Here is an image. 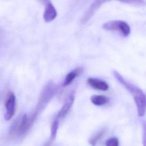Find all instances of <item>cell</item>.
Masks as SVG:
<instances>
[{
    "mask_svg": "<svg viewBox=\"0 0 146 146\" xmlns=\"http://www.w3.org/2000/svg\"><path fill=\"white\" fill-rule=\"evenodd\" d=\"M45 6L46 8L43 13V19L46 22H50L55 19L57 15V12L51 2L47 4Z\"/></svg>",
    "mask_w": 146,
    "mask_h": 146,
    "instance_id": "obj_6",
    "label": "cell"
},
{
    "mask_svg": "<svg viewBox=\"0 0 146 146\" xmlns=\"http://www.w3.org/2000/svg\"><path fill=\"white\" fill-rule=\"evenodd\" d=\"M15 100L16 98L13 92H9L5 102L6 113L5 115V119L7 121L10 120L14 115Z\"/></svg>",
    "mask_w": 146,
    "mask_h": 146,
    "instance_id": "obj_4",
    "label": "cell"
},
{
    "mask_svg": "<svg viewBox=\"0 0 146 146\" xmlns=\"http://www.w3.org/2000/svg\"><path fill=\"white\" fill-rule=\"evenodd\" d=\"M91 102L95 106H100L108 102V98L104 95H94L91 98Z\"/></svg>",
    "mask_w": 146,
    "mask_h": 146,
    "instance_id": "obj_9",
    "label": "cell"
},
{
    "mask_svg": "<svg viewBox=\"0 0 146 146\" xmlns=\"http://www.w3.org/2000/svg\"><path fill=\"white\" fill-rule=\"evenodd\" d=\"M38 2H39L40 3H42L43 5H46L47 4L51 2L50 0H37Z\"/></svg>",
    "mask_w": 146,
    "mask_h": 146,
    "instance_id": "obj_13",
    "label": "cell"
},
{
    "mask_svg": "<svg viewBox=\"0 0 146 146\" xmlns=\"http://www.w3.org/2000/svg\"><path fill=\"white\" fill-rule=\"evenodd\" d=\"M79 72L80 70L79 68H76L68 72L65 78L63 85L64 86H67L71 83L75 79V78L79 75Z\"/></svg>",
    "mask_w": 146,
    "mask_h": 146,
    "instance_id": "obj_8",
    "label": "cell"
},
{
    "mask_svg": "<svg viewBox=\"0 0 146 146\" xmlns=\"http://www.w3.org/2000/svg\"><path fill=\"white\" fill-rule=\"evenodd\" d=\"M56 91V87L55 85L52 82H49L43 88L41 93L36 105L30 115L28 117V126L30 128L35 121L37 116L39 115L42 108L46 106L48 101L55 94Z\"/></svg>",
    "mask_w": 146,
    "mask_h": 146,
    "instance_id": "obj_1",
    "label": "cell"
},
{
    "mask_svg": "<svg viewBox=\"0 0 146 146\" xmlns=\"http://www.w3.org/2000/svg\"><path fill=\"white\" fill-rule=\"evenodd\" d=\"M106 133V129H103L96 135H95L92 137H91L89 140V143L91 146H96L97 143L103 137V136Z\"/></svg>",
    "mask_w": 146,
    "mask_h": 146,
    "instance_id": "obj_11",
    "label": "cell"
},
{
    "mask_svg": "<svg viewBox=\"0 0 146 146\" xmlns=\"http://www.w3.org/2000/svg\"><path fill=\"white\" fill-rule=\"evenodd\" d=\"M102 28L110 31H118L122 35L128 36L131 33V28L129 25L123 21H111L104 23Z\"/></svg>",
    "mask_w": 146,
    "mask_h": 146,
    "instance_id": "obj_3",
    "label": "cell"
},
{
    "mask_svg": "<svg viewBox=\"0 0 146 146\" xmlns=\"http://www.w3.org/2000/svg\"><path fill=\"white\" fill-rule=\"evenodd\" d=\"M106 146H119V142L117 138L112 137L108 139L106 143Z\"/></svg>",
    "mask_w": 146,
    "mask_h": 146,
    "instance_id": "obj_12",
    "label": "cell"
},
{
    "mask_svg": "<svg viewBox=\"0 0 146 146\" xmlns=\"http://www.w3.org/2000/svg\"><path fill=\"white\" fill-rule=\"evenodd\" d=\"M59 120L56 117L53 121V122L51 124V136H50V139L48 140L51 143H52V141H54V140L55 139V138L56 136V133H57V131H58V127H59Z\"/></svg>",
    "mask_w": 146,
    "mask_h": 146,
    "instance_id": "obj_10",
    "label": "cell"
},
{
    "mask_svg": "<svg viewBox=\"0 0 146 146\" xmlns=\"http://www.w3.org/2000/svg\"><path fill=\"white\" fill-rule=\"evenodd\" d=\"M113 0H94V1L91 3L90 6L87 10L86 11L82 17L80 19V23L82 25H84L87 23L90 19L94 15L95 13L101 7L104 3H107L108 2L111 1ZM117 1H120L123 3H125L127 4L137 6H144L145 1L144 0H114Z\"/></svg>",
    "mask_w": 146,
    "mask_h": 146,
    "instance_id": "obj_2",
    "label": "cell"
},
{
    "mask_svg": "<svg viewBox=\"0 0 146 146\" xmlns=\"http://www.w3.org/2000/svg\"><path fill=\"white\" fill-rule=\"evenodd\" d=\"M74 101V94H71L67 99L66 100L64 104L63 105L62 107L60 110V111L58 112V114L57 115V118L60 120L64 117L68 113L70 110L71 109Z\"/></svg>",
    "mask_w": 146,
    "mask_h": 146,
    "instance_id": "obj_5",
    "label": "cell"
},
{
    "mask_svg": "<svg viewBox=\"0 0 146 146\" xmlns=\"http://www.w3.org/2000/svg\"><path fill=\"white\" fill-rule=\"evenodd\" d=\"M88 84L92 88L100 91H107L108 90V84L104 81L98 79L90 78L87 79Z\"/></svg>",
    "mask_w": 146,
    "mask_h": 146,
    "instance_id": "obj_7",
    "label": "cell"
}]
</instances>
